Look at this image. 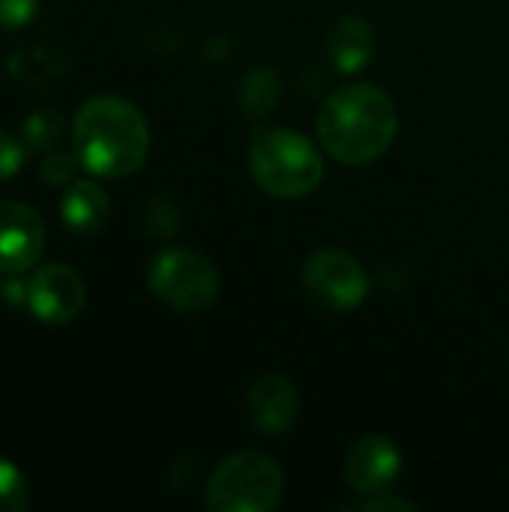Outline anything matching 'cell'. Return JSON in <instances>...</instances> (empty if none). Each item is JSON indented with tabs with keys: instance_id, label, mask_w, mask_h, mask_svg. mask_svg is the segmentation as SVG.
<instances>
[{
	"instance_id": "1",
	"label": "cell",
	"mask_w": 509,
	"mask_h": 512,
	"mask_svg": "<svg viewBox=\"0 0 509 512\" xmlns=\"http://www.w3.org/2000/svg\"><path fill=\"white\" fill-rule=\"evenodd\" d=\"M318 144L345 165H369L381 159L399 132L396 102L387 90L351 81L333 90L315 117Z\"/></svg>"
},
{
	"instance_id": "2",
	"label": "cell",
	"mask_w": 509,
	"mask_h": 512,
	"mask_svg": "<svg viewBox=\"0 0 509 512\" xmlns=\"http://www.w3.org/2000/svg\"><path fill=\"white\" fill-rule=\"evenodd\" d=\"M72 147L84 171L120 180L144 168L150 153V123L123 96H90L72 120Z\"/></svg>"
},
{
	"instance_id": "3",
	"label": "cell",
	"mask_w": 509,
	"mask_h": 512,
	"mask_svg": "<svg viewBox=\"0 0 509 512\" xmlns=\"http://www.w3.org/2000/svg\"><path fill=\"white\" fill-rule=\"evenodd\" d=\"M249 174L273 198H303L321 186L324 156L303 132L255 129L249 138Z\"/></svg>"
},
{
	"instance_id": "4",
	"label": "cell",
	"mask_w": 509,
	"mask_h": 512,
	"mask_svg": "<svg viewBox=\"0 0 509 512\" xmlns=\"http://www.w3.org/2000/svg\"><path fill=\"white\" fill-rule=\"evenodd\" d=\"M282 495L285 474L279 462L258 450H240L210 474L204 501L213 512H273Z\"/></svg>"
},
{
	"instance_id": "5",
	"label": "cell",
	"mask_w": 509,
	"mask_h": 512,
	"mask_svg": "<svg viewBox=\"0 0 509 512\" xmlns=\"http://www.w3.org/2000/svg\"><path fill=\"white\" fill-rule=\"evenodd\" d=\"M147 285L153 297L174 312H204L216 303L222 279L210 258L195 249L174 246L153 258Z\"/></svg>"
},
{
	"instance_id": "6",
	"label": "cell",
	"mask_w": 509,
	"mask_h": 512,
	"mask_svg": "<svg viewBox=\"0 0 509 512\" xmlns=\"http://www.w3.org/2000/svg\"><path fill=\"white\" fill-rule=\"evenodd\" d=\"M303 288L318 306L348 312L369 297V276L354 255L342 249H318L303 264Z\"/></svg>"
},
{
	"instance_id": "7",
	"label": "cell",
	"mask_w": 509,
	"mask_h": 512,
	"mask_svg": "<svg viewBox=\"0 0 509 512\" xmlns=\"http://www.w3.org/2000/svg\"><path fill=\"white\" fill-rule=\"evenodd\" d=\"M87 303V285L69 264H45L27 279V309L42 324H69Z\"/></svg>"
},
{
	"instance_id": "8",
	"label": "cell",
	"mask_w": 509,
	"mask_h": 512,
	"mask_svg": "<svg viewBox=\"0 0 509 512\" xmlns=\"http://www.w3.org/2000/svg\"><path fill=\"white\" fill-rule=\"evenodd\" d=\"M45 249V225L24 201H0V273L21 276Z\"/></svg>"
},
{
	"instance_id": "9",
	"label": "cell",
	"mask_w": 509,
	"mask_h": 512,
	"mask_svg": "<svg viewBox=\"0 0 509 512\" xmlns=\"http://www.w3.org/2000/svg\"><path fill=\"white\" fill-rule=\"evenodd\" d=\"M402 471V453L387 435H363L345 456V483L357 495L387 492Z\"/></svg>"
},
{
	"instance_id": "10",
	"label": "cell",
	"mask_w": 509,
	"mask_h": 512,
	"mask_svg": "<svg viewBox=\"0 0 509 512\" xmlns=\"http://www.w3.org/2000/svg\"><path fill=\"white\" fill-rule=\"evenodd\" d=\"M300 399L297 387L285 375H261L246 393V417L261 435H282L297 423Z\"/></svg>"
},
{
	"instance_id": "11",
	"label": "cell",
	"mask_w": 509,
	"mask_h": 512,
	"mask_svg": "<svg viewBox=\"0 0 509 512\" xmlns=\"http://www.w3.org/2000/svg\"><path fill=\"white\" fill-rule=\"evenodd\" d=\"M375 45V30L360 15L339 18L327 33V54L333 66L345 75H354L363 66H369V60L375 57Z\"/></svg>"
},
{
	"instance_id": "12",
	"label": "cell",
	"mask_w": 509,
	"mask_h": 512,
	"mask_svg": "<svg viewBox=\"0 0 509 512\" xmlns=\"http://www.w3.org/2000/svg\"><path fill=\"white\" fill-rule=\"evenodd\" d=\"M60 216L69 231L96 234L111 216V201L96 180H69L60 198Z\"/></svg>"
},
{
	"instance_id": "13",
	"label": "cell",
	"mask_w": 509,
	"mask_h": 512,
	"mask_svg": "<svg viewBox=\"0 0 509 512\" xmlns=\"http://www.w3.org/2000/svg\"><path fill=\"white\" fill-rule=\"evenodd\" d=\"M240 99H243V108H246L249 114H264V111H270V108L279 102V78H276L270 69H255V72L243 81Z\"/></svg>"
},
{
	"instance_id": "14",
	"label": "cell",
	"mask_w": 509,
	"mask_h": 512,
	"mask_svg": "<svg viewBox=\"0 0 509 512\" xmlns=\"http://www.w3.org/2000/svg\"><path fill=\"white\" fill-rule=\"evenodd\" d=\"M27 507H30V486L24 474L9 459H0V512H24Z\"/></svg>"
},
{
	"instance_id": "15",
	"label": "cell",
	"mask_w": 509,
	"mask_h": 512,
	"mask_svg": "<svg viewBox=\"0 0 509 512\" xmlns=\"http://www.w3.org/2000/svg\"><path fill=\"white\" fill-rule=\"evenodd\" d=\"M78 156L75 153H48L42 159V180L45 183H69L75 177V168H78Z\"/></svg>"
},
{
	"instance_id": "16",
	"label": "cell",
	"mask_w": 509,
	"mask_h": 512,
	"mask_svg": "<svg viewBox=\"0 0 509 512\" xmlns=\"http://www.w3.org/2000/svg\"><path fill=\"white\" fill-rule=\"evenodd\" d=\"M24 153H27V147L6 129H0V180H9L21 171Z\"/></svg>"
},
{
	"instance_id": "17",
	"label": "cell",
	"mask_w": 509,
	"mask_h": 512,
	"mask_svg": "<svg viewBox=\"0 0 509 512\" xmlns=\"http://www.w3.org/2000/svg\"><path fill=\"white\" fill-rule=\"evenodd\" d=\"M39 9V0H0V27H24Z\"/></svg>"
},
{
	"instance_id": "18",
	"label": "cell",
	"mask_w": 509,
	"mask_h": 512,
	"mask_svg": "<svg viewBox=\"0 0 509 512\" xmlns=\"http://www.w3.org/2000/svg\"><path fill=\"white\" fill-rule=\"evenodd\" d=\"M360 512H375V510H396V512H414L417 504L408 501V498H396V495H384V492H375V495H363V501L354 507Z\"/></svg>"
}]
</instances>
